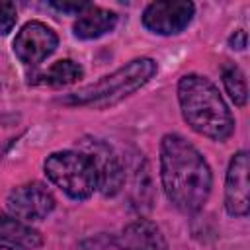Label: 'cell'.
Listing matches in <instances>:
<instances>
[{
	"mask_svg": "<svg viewBox=\"0 0 250 250\" xmlns=\"http://www.w3.org/2000/svg\"><path fill=\"white\" fill-rule=\"evenodd\" d=\"M59 45V35L55 33L53 27H49L43 21H27L14 37V55L23 62V64H39L43 62L49 55L55 53Z\"/></svg>",
	"mask_w": 250,
	"mask_h": 250,
	"instance_id": "8",
	"label": "cell"
},
{
	"mask_svg": "<svg viewBox=\"0 0 250 250\" xmlns=\"http://www.w3.org/2000/svg\"><path fill=\"white\" fill-rule=\"evenodd\" d=\"M82 76H84V68L78 62H74L72 59H62L53 62L47 68V72H43V78H45L43 82L53 88H62V86L74 84Z\"/></svg>",
	"mask_w": 250,
	"mask_h": 250,
	"instance_id": "13",
	"label": "cell"
},
{
	"mask_svg": "<svg viewBox=\"0 0 250 250\" xmlns=\"http://www.w3.org/2000/svg\"><path fill=\"white\" fill-rule=\"evenodd\" d=\"M57 205L55 195L41 182H29L14 188L6 197V207L10 215L21 219L23 223H35L47 219Z\"/></svg>",
	"mask_w": 250,
	"mask_h": 250,
	"instance_id": "7",
	"label": "cell"
},
{
	"mask_svg": "<svg viewBox=\"0 0 250 250\" xmlns=\"http://www.w3.org/2000/svg\"><path fill=\"white\" fill-rule=\"evenodd\" d=\"M225 209L230 217H246L250 211L248 193V152L232 154L225 178Z\"/></svg>",
	"mask_w": 250,
	"mask_h": 250,
	"instance_id": "9",
	"label": "cell"
},
{
	"mask_svg": "<svg viewBox=\"0 0 250 250\" xmlns=\"http://www.w3.org/2000/svg\"><path fill=\"white\" fill-rule=\"evenodd\" d=\"M0 240L21 246L25 250H35L43 244V236L39 234V230L31 229V225L4 211H0Z\"/></svg>",
	"mask_w": 250,
	"mask_h": 250,
	"instance_id": "12",
	"label": "cell"
},
{
	"mask_svg": "<svg viewBox=\"0 0 250 250\" xmlns=\"http://www.w3.org/2000/svg\"><path fill=\"white\" fill-rule=\"evenodd\" d=\"M178 104L184 121L195 133L219 143L234 133V115L209 78L184 74L178 82Z\"/></svg>",
	"mask_w": 250,
	"mask_h": 250,
	"instance_id": "2",
	"label": "cell"
},
{
	"mask_svg": "<svg viewBox=\"0 0 250 250\" xmlns=\"http://www.w3.org/2000/svg\"><path fill=\"white\" fill-rule=\"evenodd\" d=\"M49 6L51 8H55V10H59V12H62V14H74V16H80L90 4L88 2H49Z\"/></svg>",
	"mask_w": 250,
	"mask_h": 250,
	"instance_id": "16",
	"label": "cell"
},
{
	"mask_svg": "<svg viewBox=\"0 0 250 250\" xmlns=\"http://www.w3.org/2000/svg\"><path fill=\"white\" fill-rule=\"evenodd\" d=\"M160 182L176 209L197 213L211 195L213 174L203 154L186 137L166 133L160 141Z\"/></svg>",
	"mask_w": 250,
	"mask_h": 250,
	"instance_id": "1",
	"label": "cell"
},
{
	"mask_svg": "<svg viewBox=\"0 0 250 250\" xmlns=\"http://www.w3.org/2000/svg\"><path fill=\"white\" fill-rule=\"evenodd\" d=\"M158 70V64L150 57L133 59L125 66L102 76L100 80L78 88L76 92L62 98L68 105H90V107H111L143 88Z\"/></svg>",
	"mask_w": 250,
	"mask_h": 250,
	"instance_id": "3",
	"label": "cell"
},
{
	"mask_svg": "<svg viewBox=\"0 0 250 250\" xmlns=\"http://www.w3.org/2000/svg\"><path fill=\"white\" fill-rule=\"evenodd\" d=\"M229 45H230V49H236V51L246 49V31L244 29H236L229 37Z\"/></svg>",
	"mask_w": 250,
	"mask_h": 250,
	"instance_id": "17",
	"label": "cell"
},
{
	"mask_svg": "<svg viewBox=\"0 0 250 250\" xmlns=\"http://www.w3.org/2000/svg\"><path fill=\"white\" fill-rule=\"evenodd\" d=\"M117 25V14L107 10V8H100L90 4L74 21L72 31L76 39L82 41H92L98 37H104L107 33H111Z\"/></svg>",
	"mask_w": 250,
	"mask_h": 250,
	"instance_id": "11",
	"label": "cell"
},
{
	"mask_svg": "<svg viewBox=\"0 0 250 250\" xmlns=\"http://www.w3.org/2000/svg\"><path fill=\"white\" fill-rule=\"evenodd\" d=\"M0 250H18L14 244H8V242H2L0 240Z\"/></svg>",
	"mask_w": 250,
	"mask_h": 250,
	"instance_id": "18",
	"label": "cell"
},
{
	"mask_svg": "<svg viewBox=\"0 0 250 250\" xmlns=\"http://www.w3.org/2000/svg\"><path fill=\"white\" fill-rule=\"evenodd\" d=\"M43 170L47 180L74 201H84L98 189L96 170L80 150L51 152L43 162Z\"/></svg>",
	"mask_w": 250,
	"mask_h": 250,
	"instance_id": "4",
	"label": "cell"
},
{
	"mask_svg": "<svg viewBox=\"0 0 250 250\" xmlns=\"http://www.w3.org/2000/svg\"><path fill=\"white\" fill-rule=\"evenodd\" d=\"M18 21V10L12 2H0V35H6L14 29Z\"/></svg>",
	"mask_w": 250,
	"mask_h": 250,
	"instance_id": "15",
	"label": "cell"
},
{
	"mask_svg": "<svg viewBox=\"0 0 250 250\" xmlns=\"http://www.w3.org/2000/svg\"><path fill=\"white\" fill-rule=\"evenodd\" d=\"M76 150L84 152L90 158L96 170L98 191L104 197H113L123 189L127 180L125 164L113 150V146H109V143L98 137H82L80 141H76Z\"/></svg>",
	"mask_w": 250,
	"mask_h": 250,
	"instance_id": "5",
	"label": "cell"
},
{
	"mask_svg": "<svg viewBox=\"0 0 250 250\" xmlns=\"http://www.w3.org/2000/svg\"><path fill=\"white\" fill-rule=\"evenodd\" d=\"M221 76H223V86H225L229 98L232 100V104L238 105V107L246 105V100H248V86H246L244 72H242L236 64H225Z\"/></svg>",
	"mask_w": 250,
	"mask_h": 250,
	"instance_id": "14",
	"label": "cell"
},
{
	"mask_svg": "<svg viewBox=\"0 0 250 250\" xmlns=\"http://www.w3.org/2000/svg\"><path fill=\"white\" fill-rule=\"evenodd\" d=\"M193 14L195 6L189 0H158L143 10L141 21L150 33L176 35L191 23Z\"/></svg>",
	"mask_w": 250,
	"mask_h": 250,
	"instance_id": "6",
	"label": "cell"
},
{
	"mask_svg": "<svg viewBox=\"0 0 250 250\" xmlns=\"http://www.w3.org/2000/svg\"><path fill=\"white\" fill-rule=\"evenodd\" d=\"M121 250H168L166 236L160 227L148 219H137L129 223L119 238Z\"/></svg>",
	"mask_w": 250,
	"mask_h": 250,
	"instance_id": "10",
	"label": "cell"
}]
</instances>
